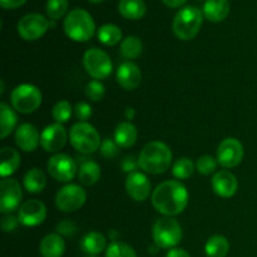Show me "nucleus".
Returning <instances> with one entry per match:
<instances>
[{
  "label": "nucleus",
  "instance_id": "6ab92c4d",
  "mask_svg": "<svg viewBox=\"0 0 257 257\" xmlns=\"http://www.w3.org/2000/svg\"><path fill=\"white\" fill-rule=\"evenodd\" d=\"M17 146L24 152H33L38 148L40 143V135L37 128L30 123H24L19 125L15 133Z\"/></svg>",
  "mask_w": 257,
  "mask_h": 257
},
{
  "label": "nucleus",
  "instance_id": "6e6552de",
  "mask_svg": "<svg viewBox=\"0 0 257 257\" xmlns=\"http://www.w3.org/2000/svg\"><path fill=\"white\" fill-rule=\"evenodd\" d=\"M83 64H84L85 72L95 80L107 79L112 74L113 64L109 55L104 50L98 49V48H92L84 53Z\"/></svg>",
  "mask_w": 257,
  "mask_h": 257
},
{
  "label": "nucleus",
  "instance_id": "ddd939ff",
  "mask_svg": "<svg viewBox=\"0 0 257 257\" xmlns=\"http://www.w3.org/2000/svg\"><path fill=\"white\" fill-rule=\"evenodd\" d=\"M243 146L236 138H226L217 150V162L225 168H235L242 162Z\"/></svg>",
  "mask_w": 257,
  "mask_h": 257
},
{
  "label": "nucleus",
  "instance_id": "0eeeda50",
  "mask_svg": "<svg viewBox=\"0 0 257 257\" xmlns=\"http://www.w3.org/2000/svg\"><path fill=\"white\" fill-rule=\"evenodd\" d=\"M13 108L23 114L35 112L42 104V92L33 84H20L10 94Z\"/></svg>",
  "mask_w": 257,
  "mask_h": 257
},
{
  "label": "nucleus",
  "instance_id": "b1692460",
  "mask_svg": "<svg viewBox=\"0 0 257 257\" xmlns=\"http://www.w3.org/2000/svg\"><path fill=\"white\" fill-rule=\"evenodd\" d=\"M80 161V167L78 170V177L79 181L84 186H93L99 181L100 175V167L97 162L90 161L88 158H79Z\"/></svg>",
  "mask_w": 257,
  "mask_h": 257
},
{
  "label": "nucleus",
  "instance_id": "cd10ccee",
  "mask_svg": "<svg viewBox=\"0 0 257 257\" xmlns=\"http://www.w3.org/2000/svg\"><path fill=\"white\" fill-rule=\"evenodd\" d=\"M228 250H230V243L222 235L211 236L205 246L206 255L208 257H226Z\"/></svg>",
  "mask_w": 257,
  "mask_h": 257
},
{
  "label": "nucleus",
  "instance_id": "c9c22d12",
  "mask_svg": "<svg viewBox=\"0 0 257 257\" xmlns=\"http://www.w3.org/2000/svg\"><path fill=\"white\" fill-rule=\"evenodd\" d=\"M105 93V88L100 80H92L87 84L85 88V94L93 102H99L103 99Z\"/></svg>",
  "mask_w": 257,
  "mask_h": 257
},
{
  "label": "nucleus",
  "instance_id": "a878e982",
  "mask_svg": "<svg viewBox=\"0 0 257 257\" xmlns=\"http://www.w3.org/2000/svg\"><path fill=\"white\" fill-rule=\"evenodd\" d=\"M118 10L125 19L138 20L145 17L147 7L143 0H120L118 4Z\"/></svg>",
  "mask_w": 257,
  "mask_h": 257
},
{
  "label": "nucleus",
  "instance_id": "79ce46f5",
  "mask_svg": "<svg viewBox=\"0 0 257 257\" xmlns=\"http://www.w3.org/2000/svg\"><path fill=\"white\" fill-rule=\"evenodd\" d=\"M137 166H140L138 165V161H136V158L133 157V156H128V157H125L124 160L122 161V168L124 172H128V173L136 172Z\"/></svg>",
  "mask_w": 257,
  "mask_h": 257
},
{
  "label": "nucleus",
  "instance_id": "4be33fe9",
  "mask_svg": "<svg viewBox=\"0 0 257 257\" xmlns=\"http://www.w3.org/2000/svg\"><path fill=\"white\" fill-rule=\"evenodd\" d=\"M65 250V243L59 233H49L42 240L39 246L43 257H62Z\"/></svg>",
  "mask_w": 257,
  "mask_h": 257
},
{
  "label": "nucleus",
  "instance_id": "09e8293b",
  "mask_svg": "<svg viewBox=\"0 0 257 257\" xmlns=\"http://www.w3.org/2000/svg\"><path fill=\"white\" fill-rule=\"evenodd\" d=\"M85 257H95V256H85Z\"/></svg>",
  "mask_w": 257,
  "mask_h": 257
},
{
  "label": "nucleus",
  "instance_id": "bb28decb",
  "mask_svg": "<svg viewBox=\"0 0 257 257\" xmlns=\"http://www.w3.org/2000/svg\"><path fill=\"white\" fill-rule=\"evenodd\" d=\"M24 188L30 193H39L47 186V177L39 168H32L24 176Z\"/></svg>",
  "mask_w": 257,
  "mask_h": 257
},
{
  "label": "nucleus",
  "instance_id": "5701e85b",
  "mask_svg": "<svg viewBox=\"0 0 257 257\" xmlns=\"http://www.w3.org/2000/svg\"><path fill=\"white\" fill-rule=\"evenodd\" d=\"M138 137V131L133 123L122 122L115 127L114 141L119 147L130 148L136 143Z\"/></svg>",
  "mask_w": 257,
  "mask_h": 257
},
{
  "label": "nucleus",
  "instance_id": "9d476101",
  "mask_svg": "<svg viewBox=\"0 0 257 257\" xmlns=\"http://www.w3.org/2000/svg\"><path fill=\"white\" fill-rule=\"evenodd\" d=\"M87 200L84 188L78 185H67L58 191L55 205L62 212H74L83 207Z\"/></svg>",
  "mask_w": 257,
  "mask_h": 257
},
{
  "label": "nucleus",
  "instance_id": "20e7f679",
  "mask_svg": "<svg viewBox=\"0 0 257 257\" xmlns=\"http://www.w3.org/2000/svg\"><path fill=\"white\" fill-rule=\"evenodd\" d=\"M203 23V13L196 7H185L176 14L172 29L181 40H191L198 34Z\"/></svg>",
  "mask_w": 257,
  "mask_h": 257
},
{
  "label": "nucleus",
  "instance_id": "7c9ffc66",
  "mask_svg": "<svg viewBox=\"0 0 257 257\" xmlns=\"http://www.w3.org/2000/svg\"><path fill=\"white\" fill-rule=\"evenodd\" d=\"M143 52V44L141 39L135 35H130L120 43V54L124 59H136Z\"/></svg>",
  "mask_w": 257,
  "mask_h": 257
},
{
  "label": "nucleus",
  "instance_id": "e433bc0d",
  "mask_svg": "<svg viewBox=\"0 0 257 257\" xmlns=\"http://www.w3.org/2000/svg\"><path fill=\"white\" fill-rule=\"evenodd\" d=\"M217 161L212 157V156H202L196 162V170L201 173V175H211L215 172L217 168Z\"/></svg>",
  "mask_w": 257,
  "mask_h": 257
},
{
  "label": "nucleus",
  "instance_id": "f704fd0d",
  "mask_svg": "<svg viewBox=\"0 0 257 257\" xmlns=\"http://www.w3.org/2000/svg\"><path fill=\"white\" fill-rule=\"evenodd\" d=\"M68 5L69 2L68 0H48L47 3V14L50 19L58 20L62 17H64V14L68 10Z\"/></svg>",
  "mask_w": 257,
  "mask_h": 257
},
{
  "label": "nucleus",
  "instance_id": "423d86ee",
  "mask_svg": "<svg viewBox=\"0 0 257 257\" xmlns=\"http://www.w3.org/2000/svg\"><path fill=\"white\" fill-rule=\"evenodd\" d=\"M153 241L160 248H173L182 240V228L171 217L158 218L152 228Z\"/></svg>",
  "mask_w": 257,
  "mask_h": 257
},
{
  "label": "nucleus",
  "instance_id": "f8f14e48",
  "mask_svg": "<svg viewBox=\"0 0 257 257\" xmlns=\"http://www.w3.org/2000/svg\"><path fill=\"white\" fill-rule=\"evenodd\" d=\"M22 197L20 183L14 178H3L0 182V212L10 213L18 210Z\"/></svg>",
  "mask_w": 257,
  "mask_h": 257
},
{
  "label": "nucleus",
  "instance_id": "aec40b11",
  "mask_svg": "<svg viewBox=\"0 0 257 257\" xmlns=\"http://www.w3.org/2000/svg\"><path fill=\"white\" fill-rule=\"evenodd\" d=\"M231 5L228 0H206L203 4V17L212 23L222 22L230 14Z\"/></svg>",
  "mask_w": 257,
  "mask_h": 257
},
{
  "label": "nucleus",
  "instance_id": "ea45409f",
  "mask_svg": "<svg viewBox=\"0 0 257 257\" xmlns=\"http://www.w3.org/2000/svg\"><path fill=\"white\" fill-rule=\"evenodd\" d=\"M77 232V226L72 221H62L59 225L57 226V233L63 236H73Z\"/></svg>",
  "mask_w": 257,
  "mask_h": 257
},
{
  "label": "nucleus",
  "instance_id": "1a4fd4ad",
  "mask_svg": "<svg viewBox=\"0 0 257 257\" xmlns=\"http://www.w3.org/2000/svg\"><path fill=\"white\" fill-rule=\"evenodd\" d=\"M50 23L44 15L39 13H32L23 17L18 23V34L27 42L40 39L47 33Z\"/></svg>",
  "mask_w": 257,
  "mask_h": 257
},
{
  "label": "nucleus",
  "instance_id": "a18cd8bd",
  "mask_svg": "<svg viewBox=\"0 0 257 257\" xmlns=\"http://www.w3.org/2000/svg\"><path fill=\"white\" fill-rule=\"evenodd\" d=\"M168 8H180L182 7L183 4H186L187 0H162Z\"/></svg>",
  "mask_w": 257,
  "mask_h": 257
},
{
  "label": "nucleus",
  "instance_id": "4468645a",
  "mask_svg": "<svg viewBox=\"0 0 257 257\" xmlns=\"http://www.w3.org/2000/svg\"><path fill=\"white\" fill-rule=\"evenodd\" d=\"M68 140V133L63 124L53 123L47 125L40 135V146L45 152L55 153L62 150Z\"/></svg>",
  "mask_w": 257,
  "mask_h": 257
},
{
  "label": "nucleus",
  "instance_id": "7ed1b4c3",
  "mask_svg": "<svg viewBox=\"0 0 257 257\" xmlns=\"http://www.w3.org/2000/svg\"><path fill=\"white\" fill-rule=\"evenodd\" d=\"M64 32L74 42H88L95 33L92 15L84 9H74L64 19Z\"/></svg>",
  "mask_w": 257,
  "mask_h": 257
},
{
  "label": "nucleus",
  "instance_id": "de8ad7c7",
  "mask_svg": "<svg viewBox=\"0 0 257 257\" xmlns=\"http://www.w3.org/2000/svg\"><path fill=\"white\" fill-rule=\"evenodd\" d=\"M88 2L93 3V4H100V3H103L104 0H88Z\"/></svg>",
  "mask_w": 257,
  "mask_h": 257
},
{
  "label": "nucleus",
  "instance_id": "c03bdc74",
  "mask_svg": "<svg viewBox=\"0 0 257 257\" xmlns=\"http://www.w3.org/2000/svg\"><path fill=\"white\" fill-rule=\"evenodd\" d=\"M166 257H191L190 253L187 251H185L183 248H171L167 252Z\"/></svg>",
  "mask_w": 257,
  "mask_h": 257
},
{
  "label": "nucleus",
  "instance_id": "2f4dec72",
  "mask_svg": "<svg viewBox=\"0 0 257 257\" xmlns=\"http://www.w3.org/2000/svg\"><path fill=\"white\" fill-rule=\"evenodd\" d=\"M193 171H195V165L187 157H182L177 160L172 167L173 176L178 180H187L193 175Z\"/></svg>",
  "mask_w": 257,
  "mask_h": 257
},
{
  "label": "nucleus",
  "instance_id": "412c9836",
  "mask_svg": "<svg viewBox=\"0 0 257 257\" xmlns=\"http://www.w3.org/2000/svg\"><path fill=\"white\" fill-rule=\"evenodd\" d=\"M20 155L12 147H3L0 151V175L3 178L12 176L20 166Z\"/></svg>",
  "mask_w": 257,
  "mask_h": 257
},
{
  "label": "nucleus",
  "instance_id": "39448f33",
  "mask_svg": "<svg viewBox=\"0 0 257 257\" xmlns=\"http://www.w3.org/2000/svg\"><path fill=\"white\" fill-rule=\"evenodd\" d=\"M70 145L83 155H90L100 147V136L94 125L87 122L75 123L69 132Z\"/></svg>",
  "mask_w": 257,
  "mask_h": 257
},
{
  "label": "nucleus",
  "instance_id": "2eb2a0df",
  "mask_svg": "<svg viewBox=\"0 0 257 257\" xmlns=\"http://www.w3.org/2000/svg\"><path fill=\"white\" fill-rule=\"evenodd\" d=\"M18 218L22 225L34 227L47 218V207L39 200H29L23 203L18 211Z\"/></svg>",
  "mask_w": 257,
  "mask_h": 257
},
{
  "label": "nucleus",
  "instance_id": "c85d7f7f",
  "mask_svg": "<svg viewBox=\"0 0 257 257\" xmlns=\"http://www.w3.org/2000/svg\"><path fill=\"white\" fill-rule=\"evenodd\" d=\"M98 40L107 47H114L122 40V30L114 24H104L98 29Z\"/></svg>",
  "mask_w": 257,
  "mask_h": 257
},
{
  "label": "nucleus",
  "instance_id": "c756f323",
  "mask_svg": "<svg viewBox=\"0 0 257 257\" xmlns=\"http://www.w3.org/2000/svg\"><path fill=\"white\" fill-rule=\"evenodd\" d=\"M0 114H2V119H0V122H2L0 136H2V138L4 140V138H7L15 128L18 122V117L17 114H15L14 110L4 102H2V104H0Z\"/></svg>",
  "mask_w": 257,
  "mask_h": 257
},
{
  "label": "nucleus",
  "instance_id": "58836bf2",
  "mask_svg": "<svg viewBox=\"0 0 257 257\" xmlns=\"http://www.w3.org/2000/svg\"><path fill=\"white\" fill-rule=\"evenodd\" d=\"M74 113H75V117H77L80 122H85V120L89 119V118L92 117L93 110H92V107H90L88 103L80 102L75 105Z\"/></svg>",
  "mask_w": 257,
  "mask_h": 257
},
{
  "label": "nucleus",
  "instance_id": "37998d69",
  "mask_svg": "<svg viewBox=\"0 0 257 257\" xmlns=\"http://www.w3.org/2000/svg\"><path fill=\"white\" fill-rule=\"evenodd\" d=\"M27 3V0H0V5L4 9H17Z\"/></svg>",
  "mask_w": 257,
  "mask_h": 257
},
{
  "label": "nucleus",
  "instance_id": "a19ab883",
  "mask_svg": "<svg viewBox=\"0 0 257 257\" xmlns=\"http://www.w3.org/2000/svg\"><path fill=\"white\" fill-rule=\"evenodd\" d=\"M18 223H19V218L8 213L7 216H4V217L2 218L3 231H4V232H13V231L18 227Z\"/></svg>",
  "mask_w": 257,
  "mask_h": 257
},
{
  "label": "nucleus",
  "instance_id": "f257e3e1",
  "mask_svg": "<svg viewBox=\"0 0 257 257\" xmlns=\"http://www.w3.org/2000/svg\"><path fill=\"white\" fill-rule=\"evenodd\" d=\"M152 205L166 217L180 215L188 205L187 188L180 181H165L153 191Z\"/></svg>",
  "mask_w": 257,
  "mask_h": 257
},
{
  "label": "nucleus",
  "instance_id": "393cba45",
  "mask_svg": "<svg viewBox=\"0 0 257 257\" xmlns=\"http://www.w3.org/2000/svg\"><path fill=\"white\" fill-rule=\"evenodd\" d=\"M107 246V240L100 232H88L80 241V248L88 256H94L102 252Z\"/></svg>",
  "mask_w": 257,
  "mask_h": 257
},
{
  "label": "nucleus",
  "instance_id": "72a5a7b5",
  "mask_svg": "<svg viewBox=\"0 0 257 257\" xmlns=\"http://www.w3.org/2000/svg\"><path fill=\"white\" fill-rule=\"evenodd\" d=\"M73 108L68 100H59V102L55 103V105L53 107L52 115L54 118L55 123H65L69 120L70 115H72Z\"/></svg>",
  "mask_w": 257,
  "mask_h": 257
},
{
  "label": "nucleus",
  "instance_id": "dca6fc26",
  "mask_svg": "<svg viewBox=\"0 0 257 257\" xmlns=\"http://www.w3.org/2000/svg\"><path fill=\"white\" fill-rule=\"evenodd\" d=\"M125 191L132 200L143 202L151 195V182L142 172H132L125 181Z\"/></svg>",
  "mask_w": 257,
  "mask_h": 257
},
{
  "label": "nucleus",
  "instance_id": "9b49d317",
  "mask_svg": "<svg viewBox=\"0 0 257 257\" xmlns=\"http://www.w3.org/2000/svg\"><path fill=\"white\" fill-rule=\"evenodd\" d=\"M48 172L58 182H69L78 172L77 162L64 153H57L48 161Z\"/></svg>",
  "mask_w": 257,
  "mask_h": 257
},
{
  "label": "nucleus",
  "instance_id": "f3484780",
  "mask_svg": "<svg viewBox=\"0 0 257 257\" xmlns=\"http://www.w3.org/2000/svg\"><path fill=\"white\" fill-rule=\"evenodd\" d=\"M211 185H212L213 192L217 196L222 198H230L237 192L238 188V182L237 178L235 177V175L228 171H218L213 175L212 181H211Z\"/></svg>",
  "mask_w": 257,
  "mask_h": 257
},
{
  "label": "nucleus",
  "instance_id": "49530a36",
  "mask_svg": "<svg viewBox=\"0 0 257 257\" xmlns=\"http://www.w3.org/2000/svg\"><path fill=\"white\" fill-rule=\"evenodd\" d=\"M125 117H127V119H132L135 117V109L133 108H127V110H125Z\"/></svg>",
  "mask_w": 257,
  "mask_h": 257
},
{
  "label": "nucleus",
  "instance_id": "a211bd4d",
  "mask_svg": "<svg viewBox=\"0 0 257 257\" xmlns=\"http://www.w3.org/2000/svg\"><path fill=\"white\" fill-rule=\"evenodd\" d=\"M117 82L123 89L133 90L142 83V72L135 63L124 62L117 69Z\"/></svg>",
  "mask_w": 257,
  "mask_h": 257
},
{
  "label": "nucleus",
  "instance_id": "4c0bfd02",
  "mask_svg": "<svg viewBox=\"0 0 257 257\" xmlns=\"http://www.w3.org/2000/svg\"><path fill=\"white\" fill-rule=\"evenodd\" d=\"M118 147L119 146L115 143L114 140L105 138L102 145H100V153L105 158H114L118 155Z\"/></svg>",
  "mask_w": 257,
  "mask_h": 257
},
{
  "label": "nucleus",
  "instance_id": "f03ea898",
  "mask_svg": "<svg viewBox=\"0 0 257 257\" xmlns=\"http://www.w3.org/2000/svg\"><path fill=\"white\" fill-rule=\"evenodd\" d=\"M172 163V151L166 143L153 141L147 143L141 151L138 157V165L150 175L165 173Z\"/></svg>",
  "mask_w": 257,
  "mask_h": 257
},
{
  "label": "nucleus",
  "instance_id": "473e14b6",
  "mask_svg": "<svg viewBox=\"0 0 257 257\" xmlns=\"http://www.w3.org/2000/svg\"><path fill=\"white\" fill-rule=\"evenodd\" d=\"M105 257H137V253L130 245L120 241H113L105 251Z\"/></svg>",
  "mask_w": 257,
  "mask_h": 257
}]
</instances>
